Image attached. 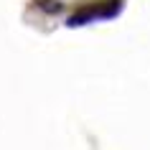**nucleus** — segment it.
Returning a JSON list of instances; mask_svg holds the SVG:
<instances>
[{
    "label": "nucleus",
    "mask_w": 150,
    "mask_h": 150,
    "mask_svg": "<svg viewBox=\"0 0 150 150\" xmlns=\"http://www.w3.org/2000/svg\"><path fill=\"white\" fill-rule=\"evenodd\" d=\"M120 8H122V0H99V3H89V5L79 8L69 18V25H87V23H92V21H99V18H112V16L120 13Z\"/></svg>",
    "instance_id": "1"
}]
</instances>
